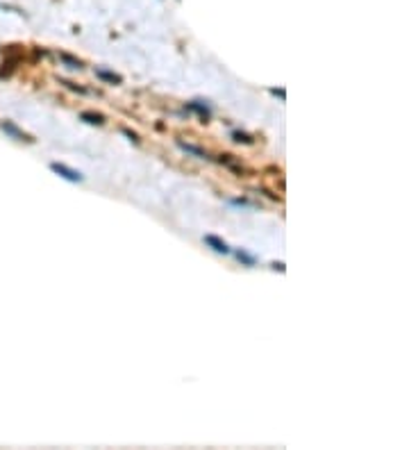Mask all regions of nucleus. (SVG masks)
<instances>
[{
    "mask_svg": "<svg viewBox=\"0 0 409 450\" xmlns=\"http://www.w3.org/2000/svg\"><path fill=\"white\" fill-rule=\"evenodd\" d=\"M95 75L100 77V80H105V82H112V84H121L123 82V77L121 75H116V73H109V71H95Z\"/></svg>",
    "mask_w": 409,
    "mask_h": 450,
    "instance_id": "nucleus-4",
    "label": "nucleus"
},
{
    "mask_svg": "<svg viewBox=\"0 0 409 450\" xmlns=\"http://www.w3.org/2000/svg\"><path fill=\"white\" fill-rule=\"evenodd\" d=\"M3 130H5V132H9V134H12L14 139H18V141H32L30 136L25 134V132H21L16 125H14V123H9V121H5V123H3Z\"/></svg>",
    "mask_w": 409,
    "mask_h": 450,
    "instance_id": "nucleus-3",
    "label": "nucleus"
},
{
    "mask_svg": "<svg viewBox=\"0 0 409 450\" xmlns=\"http://www.w3.org/2000/svg\"><path fill=\"white\" fill-rule=\"evenodd\" d=\"M50 168H53V171L57 173L59 177H64V180H68V182H82V180H84V175H82L80 171H75V168H68L66 164L53 162V164H50Z\"/></svg>",
    "mask_w": 409,
    "mask_h": 450,
    "instance_id": "nucleus-1",
    "label": "nucleus"
},
{
    "mask_svg": "<svg viewBox=\"0 0 409 450\" xmlns=\"http://www.w3.org/2000/svg\"><path fill=\"white\" fill-rule=\"evenodd\" d=\"M189 109H193V112H198L200 116L205 118V121H207V118H209V107H207V105H202V103H200V100H193V103H189Z\"/></svg>",
    "mask_w": 409,
    "mask_h": 450,
    "instance_id": "nucleus-5",
    "label": "nucleus"
},
{
    "mask_svg": "<svg viewBox=\"0 0 409 450\" xmlns=\"http://www.w3.org/2000/svg\"><path fill=\"white\" fill-rule=\"evenodd\" d=\"M180 148L186 150V153H191V155H195V157H200V159H207V153H205V150H200V148H195V145L182 143V141H180Z\"/></svg>",
    "mask_w": 409,
    "mask_h": 450,
    "instance_id": "nucleus-8",
    "label": "nucleus"
},
{
    "mask_svg": "<svg viewBox=\"0 0 409 450\" xmlns=\"http://www.w3.org/2000/svg\"><path fill=\"white\" fill-rule=\"evenodd\" d=\"M123 132H125V134H127V136H130V139H132V141H134V143H139V136H136V134H134V132H130V130H123Z\"/></svg>",
    "mask_w": 409,
    "mask_h": 450,
    "instance_id": "nucleus-12",
    "label": "nucleus"
},
{
    "mask_svg": "<svg viewBox=\"0 0 409 450\" xmlns=\"http://www.w3.org/2000/svg\"><path fill=\"white\" fill-rule=\"evenodd\" d=\"M205 243H207L209 248L214 250V253H221V255H227V253H230V245H227L223 239L214 236V234H207V236H205Z\"/></svg>",
    "mask_w": 409,
    "mask_h": 450,
    "instance_id": "nucleus-2",
    "label": "nucleus"
},
{
    "mask_svg": "<svg viewBox=\"0 0 409 450\" xmlns=\"http://www.w3.org/2000/svg\"><path fill=\"white\" fill-rule=\"evenodd\" d=\"M234 141H243V143H252V139H250L248 134H243V132H234Z\"/></svg>",
    "mask_w": 409,
    "mask_h": 450,
    "instance_id": "nucleus-10",
    "label": "nucleus"
},
{
    "mask_svg": "<svg viewBox=\"0 0 409 450\" xmlns=\"http://www.w3.org/2000/svg\"><path fill=\"white\" fill-rule=\"evenodd\" d=\"M234 255H236V259H239L241 264H245V266H254V264H257V259H254L252 255H248L245 250H236Z\"/></svg>",
    "mask_w": 409,
    "mask_h": 450,
    "instance_id": "nucleus-7",
    "label": "nucleus"
},
{
    "mask_svg": "<svg viewBox=\"0 0 409 450\" xmlns=\"http://www.w3.org/2000/svg\"><path fill=\"white\" fill-rule=\"evenodd\" d=\"M82 121L91 123V125H103V123H105V116H103V114H91V112H84V114H82Z\"/></svg>",
    "mask_w": 409,
    "mask_h": 450,
    "instance_id": "nucleus-6",
    "label": "nucleus"
},
{
    "mask_svg": "<svg viewBox=\"0 0 409 450\" xmlns=\"http://www.w3.org/2000/svg\"><path fill=\"white\" fill-rule=\"evenodd\" d=\"M62 62H66V64H71V68H82V64L77 62V59H73V57H68V55H62Z\"/></svg>",
    "mask_w": 409,
    "mask_h": 450,
    "instance_id": "nucleus-9",
    "label": "nucleus"
},
{
    "mask_svg": "<svg viewBox=\"0 0 409 450\" xmlns=\"http://www.w3.org/2000/svg\"><path fill=\"white\" fill-rule=\"evenodd\" d=\"M273 268H275V271H284V264H282V262H275V264H273Z\"/></svg>",
    "mask_w": 409,
    "mask_h": 450,
    "instance_id": "nucleus-13",
    "label": "nucleus"
},
{
    "mask_svg": "<svg viewBox=\"0 0 409 450\" xmlns=\"http://www.w3.org/2000/svg\"><path fill=\"white\" fill-rule=\"evenodd\" d=\"M271 93H273V95H277V98H282V100H284V98H286L284 89H271Z\"/></svg>",
    "mask_w": 409,
    "mask_h": 450,
    "instance_id": "nucleus-11",
    "label": "nucleus"
}]
</instances>
